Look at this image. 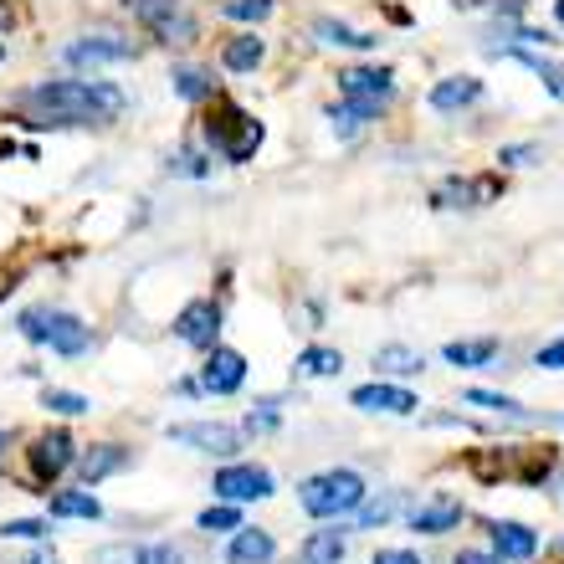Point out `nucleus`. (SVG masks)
I'll use <instances>...</instances> for the list:
<instances>
[{"instance_id":"1","label":"nucleus","mask_w":564,"mask_h":564,"mask_svg":"<svg viewBox=\"0 0 564 564\" xmlns=\"http://www.w3.org/2000/svg\"><path fill=\"white\" fill-rule=\"evenodd\" d=\"M21 104L42 108L62 123H108L123 113V88H113L104 77H52V83H36L21 93Z\"/></svg>"},{"instance_id":"2","label":"nucleus","mask_w":564,"mask_h":564,"mask_svg":"<svg viewBox=\"0 0 564 564\" xmlns=\"http://www.w3.org/2000/svg\"><path fill=\"white\" fill-rule=\"evenodd\" d=\"M200 134H206L210 154H221L231 164H247L262 149V119H252L241 104H231L226 93L206 98V119H200Z\"/></svg>"},{"instance_id":"3","label":"nucleus","mask_w":564,"mask_h":564,"mask_svg":"<svg viewBox=\"0 0 564 564\" xmlns=\"http://www.w3.org/2000/svg\"><path fill=\"white\" fill-rule=\"evenodd\" d=\"M365 477L355 473V467H328V473H313L297 482V503H303V513L318 523H334L344 519V513H355L359 503H365Z\"/></svg>"},{"instance_id":"4","label":"nucleus","mask_w":564,"mask_h":564,"mask_svg":"<svg viewBox=\"0 0 564 564\" xmlns=\"http://www.w3.org/2000/svg\"><path fill=\"white\" fill-rule=\"evenodd\" d=\"M15 328H21V339L46 344V349L62 359H77L93 349V328L83 324L77 313H62V308H26L15 318Z\"/></svg>"},{"instance_id":"5","label":"nucleus","mask_w":564,"mask_h":564,"mask_svg":"<svg viewBox=\"0 0 564 564\" xmlns=\"http://www.w3.org/2000/svg\"><path fill=\"white\" fill-rule=\"evenodd\" d=\"M123 11L134 15L139 26L164 46H191L195 36H200L195 15L185 11V0H123Z\"/></svg>"},{"instance_id":"6","label":"nucleus","mask_w":564,"mask_h":564,"mask_svg":"<svg viewBox=\"0 0 564 564\" xmlns=\"http://www.w3.org/2000/svg\"><path fill=\"white\" fill-rule=\"evenodd\" d=\"M170 442L191 446V452H206V457H241V446H247V431L231 426V421H175V426L164 431Z\"/></svg>"},{"instance_id":"7","label":"nucleus","mask_w":564,"mask_h":564,"mask_svg":"<svg viewBox=\"0 0 564 564\" xmlns=\"http://www.w3.org/2000/svg\"><path fill=\"white\" fill-rule=\"evenodd\" d=\"M210 492L221 498V503H262L278 492V477L268 467H252V462H226L221 473L210 477Z\"/></svg>"},{"instance_id":"8","label":"nucleus","mask_w":564,"mask_h":564,"mask_svg":"<svg viewBox=\"0 0 564 564\" xmlns=\"http://www.w3.org/2000/svg\"><path fill=\"white\" fill-rule=\"evenodd\" d=\"M77 462V442L67 436L62 426H52V431H42V436H31V446H26V467H31V477L42 482V488H52L67 467Z\"/></svg>"},{"instance_id":"9","label":"nucleus","mask_w":564,"mask_h":564,"mask_svg":"<svg viewBox=\"0 0 564 564\" xmlns=\"http://www.w3.org/2000/svg\"><path fill=\"white\" fill-rule=\"evenodd\" d=\"M170 334H175L180 344L200 349V355L216 349V339H221V303H216V297H195V303H185V308L175 313Z\"/></svg>"},{"instance_id":"10","label":"nucleus","mask_w":564,"mask_h":564,"mask_svg":"<svg viewBox=\"0 0 564 564\" xmlns=\"http://www.w3.org/2000/svg\"><path fill=\"white\" fill-rule=\"evenodd\" d=\"M139 57V46L129 42V36H113V31H93V36H77L73 46H67V52H62V62H67V67H77V73H83V67H108V62H134Z\"/></svg>"},{"instance_id":"11","label":"nucleus","mask_w":564,"mask_h":564,"mask_svg":"<svg viewBox=\"0 0 564 564\" xmlns=\"http://www.w3.org/2000/svg\"><path fill=\"white\" fill-rule=\"evenodd\" d=\"M339 93L344 98H355V104L386 108L390 98H395V73H390V67H344Z\"/></svg>"},{"instance_id":"12","label":"nucleus","mask_w":564,"mask_h":564,"mask_svg":"<svg viewBox=\"0 0 564 564\" xmlns=\"http://www.w3.org/2000/svg\"><path fill=\"white\" fill-rule=\"evenodd\" d=\"M241 380H247V359L237 349H226V344L206 349V365H200V390L206 395H237Z\"/></svg>"},{"instance_id":"13","label":"nucleus","mask_w":564,"mask_h":564,"mask_svg":"<svg viewBox=\"0 0 564 564\" xmlns=\"http://www.w3.org/2000/svg\"><path fill=\"white\" fill-rule=\"evenodd\" d=\"M77 482L83 488H98L104 477H113V473H123L129 467V446H119V442H93V446H83L77 452Z\"/></svg>"},{"instance_id":"14","label":"nucleus","mask_w":564,"mask_h":564,"mask_svg":"<svg viewBox=\"0 0 564 564\" xmlns=\"http://www.w3.org/2000/svg\"><path fill=\"white\" fill-rule=\"evenodd\" d=\"M349 405H359V411H375V416H411L416 411V395L401 386H386V380H370V386H359L355 395H349Z\"/></svg>"},{"instance_id":"15","label":"nucleus","mask_w":564,"mask_h":564,"mask_svg":"<svg viewBox=\"0 0 564 564\" xmlns=\"http://www.w3.org/2000/svg\"><path fill=\"white\" fill-rule=\"evenodd\" d=\"M488 539H492V554H498V560H534L539 554V534L519 519H492Z\"/></svg>"},{"instance_id":"16","label":"nucleus","mask_w":564,"mask_h":564,"mask_svg":"<svg viewBox=\"0 0 564 564\" xmlns=\"http://www.w3.org/2000/svg\"><path fill=\"white\" fill-rule=\"evenodd\" d=\"M272 554H278V539L268 534V529H247L241 523L237 534H231V544H226V564H272Z\"/></svg>"},{"instance_id":"17","label":"nucleus","mask_w":564,"mask_h":564,"mask_svg":"<svg viewBox=\"0 0 564 564\" xmlns=\"http://www.w3.org/2000/svg\"><path fill=\"white\" fill-rule=\"evenodd\" d=\"M498 180L492 175H473V180H446L442 191H436V206H488L498 200Z\"/></svg>"},{"instance_id":"18","label":"nucleus","mask_w":564,"mask_h":564,"mask_svg":"<svg viewBox=\"0 0 564 564\" xmlns=\"http://www.w3.org/2000/svg\"><path fill=\"white\" fill-rule=\"evenodd\" d=\"M482 98V83L477 77H442L436 88H431V108L436 113H462V108H473Z\"/></svg>"},{"instance_id":"19","label":"nucleus","mask_w":564,"mask_h":564,"mask_svg":"<svg viewBox=\"0 0 564 564\" xmlns=\"http://www.w3.org/2000/svg\"><path fill=\"white\" fill-rule=\"evenodd\" d=\"M457 523H462V503H452V498L411 508V534H446V529H457Z\"/></svg>"},{"instance_id":"20","label":"nucleus","mask_w":564,"mask_h":564,"mask_svg":"<svg viewBox=\"0 0 564 564\" xmlns=\"http://www.w3.org/2000/svg\"><path fill=\"white\" fill-rule=\"evenodd\" d=\"M344 550H349L344 529H313V534L303 539V554H297V564H344Z\"/></svg>"},{"instance_id":"21","label":"nucleus","mask_w":564,"mask_h":564,"mask_svg":"<svg viewBox=\"0 0 564 564\" xmlns=\"http://www.w3.org/2000/svg\"><path fill=\"white\" fill-rule=\"evenodd\" d=\"M262 57H268V42H262V36H252V31H247V36H231V42L221 46V67H226V73H257V67H262Z\"/></svg>"},{"instance_id":"22","label":"nucleus","mask_w":564,"mask_h":564,"mask_svg":"<svg viewBox=\"0 0 564 564\" xmlns=\"http://www.w3.org/2000/svg\"><path fill=\"white\" fill-rule=\"evenodd\" d=\"M313 31H318V42L349 46V52H375V46H380V36H375V31H355V26H344V21H334V15H318V21H313Z\"/></svg>"},{"instance_id":"23","label":"nucleus","mask_w":564,"mask_h":564,"mask_svg":"<svg viewBox=\"0 0 564 564\" xmlns=\"http://www.w3.org/2000/svg\"><path fill=\"white\" fill-rule=\"evenodd\" d=\"M446 365H457V370H482L498 359V339H452L442 349Z\"/></svg>"},{"instance_id":"24","label":"nucleus","mask_w":564,"mask_h":564,"mask_svg":"<svg viewBox=\"0 0 564 564\" xmlns=\"http://www.w3.org/2000/svg\"><path fill=\"white\" fill-rule=\"evenodd\" d=\"M52 519H104V503L93 498L88 488H62V492H52Z\"/></svg>"},{"instance_id":"25","label":"nucleus","mask_w":564,"mask_h":564,"mask_svg":"<svg viewBox=\"0 0 564 564\" xmlns=\"http://www.w3.org/2000/svg\"><path fill=\"white\" fill-rule=\"evenodd\" d=\"M503 57H513L519 67H529V73H539V83L554 93V98H564V67L560 62H550V57H539V52H523V46H508Z\"/></svg>"},{"instance_id":"26","label":"nucleus","mask_w":564,"mask_h":564,"mask_svg":"<svg viewBox=\"0 0 564 564\" xmlns=\"http://www.w3.org/2000/svg\"><path fill=\"white\" fill-rule=\"evenodd\" d=\"M170 88H175L185 104H206V98H216V77L200 73V67H175V73H170Z\"/></svg>"},{"instance_id":"27","label":"nucleus","mask_w":564,"mask_h":564,"mask_svg":"<svg viewBox=\"0 0 564 564\" xmlns=\"http://www.w3.org/2000/svg\"><path fill=\"white\" fill-rule=\"evenodd\" d=\"M344 370V355L339 349H324V344H313L297 355V375H313V380H334Z\"/></svg>"},{"instance_id":"28","label":"nucleus","mask_w":564,"mask_h":564,"mask_svg":"<svg viewBox=\"0 0 564 564\" xmlns=\"http://www.w3.org/2000/svg\"><path fill=\"white\" fill-rule=\"evenodd\" d=\"M421 370V355L405 349V344H386L375 349V375H416Z\"/></svg>"},{"instance_id":"29","label":"nucleus","mask_w":564,"mask_h":564,"mask_svg":"<svg viewBox=\"0 0 564 564\" xmlns=\"http://www.w3.org/2000/svg\"><path fill=\"white\" fill-rule=\"evenodd\" d=\"M467 405H482V411H498V416H513V421H534L529 405H519L513 395H498V390H467Z\"/></svg>"},{"instance_id":"30","label":"nucleus","mask_w":564,"mask_h":564,"mask_svg":"<svg viewBox=\"0 0 564 564\" xmlns=\"http://www.w3.org/2000/svg\"><path fill=\"white\" fill-rule=\"evenodd\" d=\"M195 529H200V534H237V529H241V508L237 503L206 508V513L195 519Z\"/></svg>"},{"instance_id":"31","label":"nucleus","mask_w":564,"mask_h":564,"mask_svg":"<svg viewBox=\"0 0 564 564\" xmlns=\"http://www.w3.org/2000/svg\"><path fill=\"white\" fill-rule=\"evenodd\" d=\"M401 503H405L401 492H380L375 503H359V508H355V513H359V519H355V529H380V523H386V519H390V513H395V508H401Z\"/></svg>"},{"instance_id":"32","label":"nucleus","mask_w":564,"mask_h":564,"mask_svg":"<svg viewBox=\"0 0 564 564\" xmlns=\"http://www.w3.org/2000/svg\"><path fill=\"white\" fill-rule=\"evenodd\" d=\"M42 405L52 411V416H67V421H73V416H88V411H93V401H88V395H77V390H46Z\"/></svg>"},{"instance_id":"33","label":"nucleus","mask_w":564,"mask_h":564,"mask_svg":"<svg viewBox=\"0 0 564 564\" xmlns=\"http://www.w3.org/2000/svg\"><path fill=\"white\" fill-rule=\"evenodd\" d=\"M134 564H185V554H180V544L160 539V544H134Z\"/></svg>"},{"instance_id":"34","label":"nucleus","mask_w":564,"mask_h":564,"mask_svg":"<svg viewBox=\"0 0 564 564\" xmlns=\"http://www.w3.org/2000/svg\"><path fill=\"white\" fill-rule=\"evenodd\" d=\"M272 11V0H221V15L231 21H262Z\"/></svg>"},{"instance_id":"35","label":"nucleus","mask_w":564,"mask_h":564,"mask_svg":"<svg viewBox=\"0 0 564 564\" xmlns=\"http://www.w3.org/2000/svg\"><path fill=\"white\" fill-rule=\"evenodd\" d=\"M46 519H6L0 523V539H46Z\"/></svg>"},{"instance_id":"36","label":"nucleus","mask_w":564,"mask_h":564,"mask_svg":"<svg viewBox=\"0 0 564 564\" xmlns=\"http://www.w3.org/2000/svg\"><path fill=\"white\" fill-rule=\"evenodd\" d=\"M170 175H210V164H206V154H191V149H185V154H175V160H170Z\"/></svg>"},{"instance_id":"37","label":"nucleus","mask_w":564,"mask_h":564,"mask_svg":"<svg viewBox=\"0 0 564 564\" xmlns=\"http://www.w3.org/2000/svg\"><path fill=\"white\" fill-rule=\"evenodd\" d=\"M278 405H282V401H257V411L247 416V431L257 436V431H272V426H278V416H282Z\"/></svg>"},{"instance_id":"38","label":"nucleus","mask_w":564,"mask_h":564,"mask_svg":"<svg viewBox=\"0 0 564 564\" xmlns=\"http://www.w3.org/2000/svg\"><path fill=\"white\" fill-rule=\"evenodd\" d=\"M534 365H539V370H564V339L544 344V349L534 355Z\"/></svg>"},{"instance_id":"39","label":"nucleus","mask_w":564,"mask_h":564,"mask_svg":"<svg viewBox=\"0 0 564 564\" xmlns=\"http://www.w3.org/2000/svg\"><path fill=\"white\" fill-rule=\"evenodd\" d=\"M498 160H503V164H534V160H539V149H534V144H508L503 154H498Z\"/></svg>"},{"instance_id":"40","label":"nucleus","mask_w":564,"mask_h":564,"mask_svg":"<svg viewBox=\"0 0 564 564\" xmlns=\"http://www.w3.org/2000/svg\"><path fill=\"white\" fill-rule=\"evenodd\" d=\"M370 564H421V554L416 550H380Z\"/></svg>"},{"instance_id":"41","label":"nucleus","mask_w":564,"mask_h":564,"mask_svg":"<svg viewBox=\"0 0 564 564\" xmlns=\"http://www.w3.org/2000/svg\"><path fill=\"white\" fill-rule=\"evenodd\" d=\"M457 564H498V554H482V550H462Z\"/></svg>"},{"instance_id":"42","label":"nucleus","mask_w":564,"mask_h":564,"mask_svg":"<svg viewBox=\"0 0 564 564\" xmlns=\"http://www.w3.org/2000/svg\"><path fill=\"white\" fill-rule=\"evenodd\" d=\"M554 15H560V21H564V0H554Z\"/></svg>"},{"instance_id":"43","label":"nucleus","mask_w":564,"mask_h":564,"mask_svg":"<svg viewBox=\"0 0 564 564\" xmlns=\"http://www.w3.org/2000/svg\"><path fill=\"white\" fill-rule=\"evenodd\" d=\"M0 452H6V431H0Z\"/></svg>"},{"instance_id":"44","label":"nucleus","mask_w":564,"mask_h":564,"mask_svg":"<svg viewBox=\"0 0 564 564\" xmlns=\"http://www.w3.org/2000/svg\"><path fill=\"white\" fill-rule=\"evenodd\" d=\"M26 564H52V560H26Z\"/></svg>"},{"instance_id":"45","label":"nucleus","mask_w":564,"mask_h":564,"mask_svg":"<svg viewBox=\"0 0 564 564\" xmlns=\"http://www.w3.org/2000/svg\"><path fill=\"white\" fill-rule=\"evenodd\" d=\"M560 544H564V539H560Z\"/></svg>"}]
</instances>
